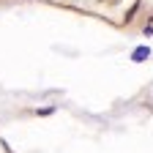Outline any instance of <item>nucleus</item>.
Instances as JSON below:
<instances>
[{
	"label": "nucleus",
	"instance_id": "2",
	"mask_svg": "<svg viewBox=\"0 0 153 153\" xmlns=\"http://www.w3.org/2000/svg\"><path fill=\"white\" fill-rule=\"evenodd\" d=\"M55 107H44V109H36V115H52Z\"/></svg>",
	"mask_w": 153,
	"mask_h": 153
},
{
	"label": "nucleus",
	"instance_id": "1",
	"mask_svg": "<svg viewBox=\"0 0 153 153\" xmlns=\"http://www.w3.org/2000/svg\"><path fill=\"white\" fill-rule=\"evenodd\" d=\"M150 55H153V49H150V47H137V49L131 52V60H134V63H142V60H148Z\"/></svg>",
	"mask_w": 153,
	"mask_h": 153
}]
</instances>
